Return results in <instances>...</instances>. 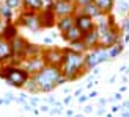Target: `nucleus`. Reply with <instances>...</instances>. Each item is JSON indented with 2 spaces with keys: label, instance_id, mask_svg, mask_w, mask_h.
Returning a JSON list of instances; mask_svg holds the SVG:
<instances>
[{
  "label": "nucleus",
  "instance_id": "1",
  "mask_svg": "<svg viewBox=\"0 0 129 117\" xmlns=\"http://www.w3.org/2000/svg\"><path fill=\"white\" fill-rule=\"evenodd\" d=\"M64 58L61 62V75L66 78L68 81H76L82 78L88 70L85 67V53H79V52L71 50L69 47H64Z\"/></svg>",
  "mask_w": 129,
  "mask_h": 117
},
{
  "label": "nucleus",
  "instance_id": "2",
  "mask_svg": "<svg viewBox=\"0 0 129 117\" xmlns=\"http://www.w3.org/2000/svg\"><path fill=\"white\" fill-rule=\"evenodd\" d=\"M31 80L35 81L36 88H38V94L52 92L55 88L68 83V80L61 75V69L60 67H52V66H46L36 75L31 76Z\"/></svg>",
  "mask_w": 129,
  "mask_h": 117
},
{
  "label": "nucleus",
  "instance_id": "3",
  "mask_svg": "<svg viewBox=\"0 0 129 117\" xmlns=\"http://www.w3.org/2000/svg\"><path fill=\"white\" fill-rule=\"evenodd\" d=\"M0 78L10 86L16 89H24V86L28 83L30 75L22 66H13V64H5L0 67Z\"/></svg>",
  "mask_w": 129,
  "mask_h": 117
},
{
  "label": "nucleus",
  "instance_id": "4",
  "mask_svg": "<svg viewBox=\"0 0 129 117\" xmlns=\"http://www.w3.org/2000/svg\"><path fill=\"white\" fill-rule=\"evenodd\" d=\"M109 60H110V56H109V52L106 48H94V50H90L85 53V67L87 70L90 72V70H93L94 67H98L99 64L102 62H107Z\"/></svg>",
  "mask_w": 129,
  "mask_h": 117
},
{
  "label": "nucleus",
  "instance_id": "5",
  "mask_svg": "<svg viewBox=\"0 0 129 117\" xmlns=\"http://www.w3.org/2000/svg\"><path fill=\"white\" fill-rule=\"evenodd\" d=\"M16 25H17V27H25V28L31 30V31H40L41 30L40 14H38V12H31V11L22 10L21 14L17 16Z\"/></svg>",
  "mask_w": 129,
  "mask_h": 117
},
{
  "label": "nucleus",
  "instance_id": "6",
  "mask_svg": "<svg viewBox=\"0 0 129 117\" xmlns=\"http://www.w3.org/2000/svg\"><path fill=\"white\" fill-rule=\"evenodd\" d=\"M63 58H64V52H63V48L50 47V48H44V50H43V60H44V62H46V66L61 67Z\"/></svg>",
  "mask_w": 129,
  "mask_h": 117
},
{
  "label": "nucleus",
  "instance_id": "7",
  "mask_svg": "<svg viewBox=\"0 0 129 117\" xmlns=\"http://www.w3.org/2000/svg\"><path fill=\"white\" fill-rule=\"evenodd\" d=\"M52 11L55 12L57 19L58 17H66V16H76L79 8L73 2H64V0H54Z\"/></svg>",
  "mask_w": 129,
  "mask_h": 117
},
{
  "label": "nucleus",
  "instance_id": "8",
  "mask_svg": "<svg viewBox=\"0 0 129 117\" xmlns=\"http://www.w3.org/2000/svg\"><path fill=\"white\" fill-rule=\"evenodd\" d=\"M21 66L27 70L30 76H33V75H36L38 72H40V70H43L44 67H46V62H44V60H43V55H40V56H33V58L24 60L21 62Z\"/></svg>",
  "mask_w": 129,
  "mask_h": 117
},
{
  "label": "nucleus",
  "instance_id": "9",
  "mask_svg": "<svg viewBox=\"0 0 129 117\" xmlns=\"http://www.w3.org/2000/svg\"><path fill=\"white\" fill-rule=\"evenodd\" d=\"M74 20H76V27L80 30L82 34H87L88 31H91L93 28H96L94 19L90 17V16L82 14V12H79V11H77V14L74 16Z\"/></svg>",
  "mask_w": 129,
  "mask_h": 117
},
{
  "label": "nucleus",
  "instance_id": "10",
  "mask_svg": "<svg viewBox=\"0 0 129 117\" xmlns=\"http://www.w3.org/2000/svg\"><path fill=\"white\" fill-rule=\"evenodd\" d=\"M82 41L85 42V45H87L88 52H90V50H94V48H98V47H99V41H101V34H99V30H98V27H96V28H93L91 31H88L87 34H83Z\"/></svg>",
  "mask_w": 129,
  "mask_h": 117
},
{
  "label": "nucleus",
  "instance_id": "11",
  "mask_svg": "<svg viewBox=\"0 0 129 117\" xmlns=\"http://www.w3.org/2000/svg\"><path fill=\"white\" fill-rule=\"evenodd\" d=\"M40 22L41 28H52L57 24V16L52 10H44L40 12Z\"/></svg>",
  "mask_w": 129,
  "mask_h": 117
},
{
  "label": "nucleus",
  "instance_id": "12",
  "mask_svg": "<svg viewBox=\"0 0 129 117\" xmlns=\"http://www.w3.org/2000/svg\"><path fill=\"white\" fill-rule=\"evenodd\" d=\"M11 58H13V55H11V44L0 38V67L5 66V64H8L11 61Z\"/></svg>",
  "mask_w": 129,
  "mask_h": 117
},
{
  "label": "nucleus",
  "instance_id": "13",
  "mask_svg": "<svg viewBox=\"0 0 129 117\" xmlns=\"http://www.w3.org/2000/svg\"><path fill=\"white\" fill-rule=\"evenodd\" d=\"M17 25L16 24H13V22H8V24H5V27L2 28V33H0V38L5 39V41H8L11 42L14 38H17Z\"/></svg>",
  "mask_w": 129,
  "mask_h": 117
},
{
  "label": "nucleus",
  "instance_id": "14",
  "mask_svg": "<svg viewBox=\"0 0 129 117\" xmlns=\"http://www.w3.org/2000/svg\"><path fill=\"white\" fill-rule=\"evenodd\" d=\"M76 25V20H74V16H66V17H58L57 19V24H55V27L57 30L60 31V33H66V31L69 28H73Z\"/></svg>",
  "mask_w": 129,
  "mask_h": 117
},
{
  "label": "nucleus",
  "instance_id": "15",
  "mask_svg": "<svg viewBox=\"0 0 129 117\" xmlns=\"http://www.w3.org/2000/svg\"><path fill=\"white\" fill-rule=\"evenodd\" d=\"M93 3L101 10V12L104 16L112 14V11L115 8V0H93Z\"/></svg>",
  "mask_w": 129,
  "mask_h": 117
},
{
  "label": "nucleus",
  "instance_id": "16",
  "mask_svg": "<svg viewBox=\"0 0 129 117\" xmlns=\"http://www.w3.org/2000/svg\"><path fill=\"white\" fill-rule=\"evenodd\" d=\"M61 38H63V39H64V41H66L68 44H71V42L80 41V39L83 38V34L80 33V30H79V28H77L76 25H74V27H73V28H69V30L66 31V33H63V34H61Z\"/></svg>",
  "mask_w": 129,
  "mask_h": 117
},
{
  "label": "nucleus",
  "instance_id": "17",
  "mask_svg": "<svg viewBox=\"0 0 129 117\" xmlns=\"http://www.w3.org/2000/svg\"><path fill=\"white\" fill-rule=\"evenodd\" d=\"M79 12H82V14H85V16H90V17H93V19H98L101 16H104L101 12V10L94 3H90L87 6H83V8H79Z\"/></svg>",
  "mask_w": 129,
  "mask_h": 117
},
{
  "label": "nucleus",
  "instance_id": "18",
  "mask_svg": "<svg viewBox=\"0 0 129 117\" xmlns=\"http://www.w3.org/2000/svg\"><path fill=\"white\" fill-rule=\"evenodd\" d=\"M124 48V42H123V39H121L120 42H117L113 45V47H110L107 52H109V56H110V60H115V58H118L121 55V52H123Z\"/></svg>",
  "mask_w": 129,
  "mask_h": 117
},
{
  "label": "nucleus",
  "instance_id": "19",
  "mask_svg": "<svg viewBox=\"0 0 129 117\" xmlns=\"http://www.w3.org/2000/svg\"><path fill=\"white\" fill-rule=\"evenodd\" d=\"M0 19H5L6 24L11 22V19H13V10H11L5 2L0 3Z\"/></svg>",
  "mask_w": 129,
  "mask_h": 117
},
{
  "label": "nucleus",
  "instance_id": "20",
  "mask_svg": "<svg viewBox=\"0 0 129 117\" xmlns=\"http://www.w3.org/2000/svg\"><path fill=\"white\" fill-rule=\"evenodd\" d=\"M68 47L71 48V50H74V52H79V53H87L88 52V48H87V45H85V42L82 41H76V42H71Z\"/></svg>",
  "mask_w": 129,
  "mask_h": 117
},
{
  "label": "nucleus",
  "instance_id": "21",
  "mask_svg": "<svg viewBox=\"0 0 129 117\" xmlns=\"http://www.w3.org/2000/svg\"><path fill=\"white\" fill-rule=\"evenodd\" d=\"M118 12L120 14H127L129 12V2L127 0H118Z\"/></svg>",
  "mask_w": 129,
  "mask_h": 117
},
{
  "label": "nucleus",
  "instance_id": "22",
  "mask_svg": "<svg viewBox=\"0 0 129 117\" xmlns=\"http://www.w3.org/2000/svg\"><path fill=\"white\" fill-rule=\"evenodd\" d=\"M5 3L10 6L13 11H17L22 8V0H5Z\"/></svg>",
  "mask_w": 129,
  "mask_h": 117
},
{
  "label": "nucleus",
  "instance_id": "23",
  "mask_svg": "<svg viewBox=\"0 0 129 117\" xmlns=\"http://www.w3.org/2000/svg\"><path fill=\"white\" fill-rule=\"evenodd\" d=\"M24 89L27 90L28 94H38V88H36V84H35V81L31 80V78L28 80V83H27V84L24 86Z\"/></svg>",
  "mask_w": 129,
  "mask_h": 117
},
{
  "label": "nucleus",
  "instance_id": "24",
  "mask_svg": "<svg viewBox=\"0 0 129 117\" xmlns=\"http://www.w3.org/2000/svg\"><path fill=\"white\" fill-rule=\"evenodd\" d=\"M121 31L124 34H129V16H126L123 19V24H121Z\"/></svg>",
  "mask_w": 129,
  "mask_h": 117
},
{
  "label": "nucleus",
  "instance_id": "25",
  "mask_svg": "<svg viewBox=\"0 0 129 117\" xmlns=\"http://www.w3.org/2000/svg\"><path fill=\"white\" fill-rule=\"evenodd\" d=\"M74 3L77 8H83V6H87L90 3H93V0H74Z\"/></svg>",
  "mask_w": 129,
  "mask_h": 117
},
{
  "label": "nucleus",
  "instance_id": "26",
  "mask_svg": "<svg viewBox=\"0 0 129 117\" xmlns=\"http://www.w3.org/2000/svg\"><path fill=\"white\" fill-rule=\"evenodd\" d=\"M28 105L33 106V108L40 106V98H38V97H30V98H28Z\"/></svg>",
  "mask_w": 129,
  "mask_h": 117
},
{
  "label": "nucleus",
  "instance_id": "27",
  "mask_svg": "<svg viewBox=\"0 0 129 117\" xmlns=\"http://www.w3.org/2000/svg\"><path fill=\"white\" fill-rule=\"evenodd\" d=\"M63 112V108H55V106H52V108H50V111H49V114H61Z\"/></svg>",
  "mask_w": 129,
  "mask_h": 117
},
{
  "label": "nucleus",
  "instance_id": "28",
  "mask_svg": "<svg viewBox=\"0 0 129 117\" xmlns=\"http://www.w3.org/2000/svg\"><path fill=\"white\" fill-rule=\"evenodd\" d=\"M50 108L52 106H49V105H40V112H49Z\"/></svg>",
  "mask_w": 129,
  "mask_h": 117
},
{
  "label": "nucleus",
  "instance_id": "29",
  "mask_svg": "<svg viewBox=\"0 0 129 117\" xmlns=\"http://www.w3.org/2000/svg\"><path fill=\"white\" fill-rule=\"evenodd\" d=\"M118 111H123V106H121V105H115V106H112V114L118 112Z\"/></svg>",
  "mask_w": 129,
  "mask_h": 117
},
{
  "label": "nucleus",
  "instance_id": "30",
  "mask_svg": "<svg viewBox=\"0 0 129 117\" xmlns=\"http://www.w3.org/2000/svg\"><path fill=\"white\" fill-rule=\"evenodd\" d=\"M121 98H123V95H121V92H115V94H113V97H112V100H117V102H120Z\"/></svg>",
  "mask_w": 129,
  "mask_h": 117
},
{
  "label": "nucleus",
  "instance_id": "31",
  "mask_svg": "<svg viewBox=\"0 0 129 117\" xmlns=\"http://www.w3.org/2000/svg\"><path fill=\"white\" fill-rule=\"evenodd\" d=\"M71 102H73V95H68V97H64V98H63V105H69Z\"/></svg>",
  "mask_w": 129,
  "mask_h": 117
},
{
  "label": "nucleus",
  "instance_id": "32",
  "mask_svg": "<svg viewBox=\"0 0 129 117\" xmlns=\"http://www.w3.org/2000/svg\"><path fill=\"white\" fill-rule=\"evenodd\" d=\"M83 112H85V114H90V112H93V106H91V105H87L85 108H83Z\"/></svg>",
  "mask_w": 129,
  "mask_h": 117
},
{
  "label": "nucleus",
  "instance_id": "33",
  "mask_svg": "<svg viewBox=\"0 0 129 117\" xmlns=\"http://www.w3.org/2000/svg\"><path fill=\"white\" fill-rule=\"evenodd\" d=\"M87 100H88V97H87V95H80L79 98H77V102H79V103H85Z\"/></svg>",
  "mask_w": 129,
  "mask_h": 117
},
{
  "label": "nucleus",
  "instance_id": "34",
  "mask_svg": "<svg viewBox=\"0 0 129 117\" xmlns=\"http://www.w3.org/2000/svg\"><path fill=\"white\" fill-rule=\"evenodd\" d=\"M121 106H123V109H124V111H129V100L123 102V103H121Z\"/></svg>",
  "mask_w": 129,
  "mask_h": 117
},
{
  "label": "nucleus",
  "instance_id": "35",
  "mask_svg": "<svg viewBox=\"0 0 129 117\" xmlns=\"http://www.w3.org/2000/svg\"><path fill=\"white\" fill-rule=\"evenodd\" d=\"M80 95H82V88H80V89H76V90H74V97H77V98H79Z\"/></svg>",
  "mask_w": 129,
  "mask_h": 117
},
{
  "label": "nucleus",
  "instance_id": "36",
  "mask_svg": "<svg viewBox=\"0 0 129 117\" xmlns=\"http://www.w3.org/2000/svg\"><path fill=\"white\" fill-rule=\"evenodd\" d=\"M96 95H98V92H96V90H91V92H90V94H88L87 97H88V98H94Z\"/></svg>",
  "mask_w": 129,
  "mask_h": 117
},
{
  "label": "nucleus",
  "instance_id": "37",
  "mask_svg": "<svg viewBox=\"0 0 129 117\" xmlns=\"http://www.w3.org/2000/svg\"><path fill=\"white\" fill-rule=\"evenodd\" d=\"M104 112H106V109H104V108H101V109H98V111H96V114H98V116H102Z\"/></svg>",
  "mask_w": 129,
  "mask_h": 117
},
{
  "label": "nucleus",
  "instance_id": "38",
  "mask_svg": "<svg viewBox=\"0 0 129 117\" xmlns=\"http://www.w3.org/2000/svg\"><path fill=\"white\" fill-rule=\"evenodd\" d=\"M107 102H109L107 98H101V100H99V105H101V106H104V105H106Z\"/></svg>",
  "mask_w": 129,
  "mask_h": 117
},
{
  "label": "nucleus",
  "instance_id": "39",
  "mask_svg": "<svg viewBox=\"0 0 129 117\" xmlns=\"http://www.w3.org/2000/svg\"><path fill=\"white\" fill-rule=\"evenodd\" d=\"M44 42H46V44H50V42H52V38H44Z\"/></svg>",
  "mask_w": 129,
  "mask_h": 117
},
{
  "label": "nucleus",
  "instance_id": "40",
  "mask_svg": "<svg viewBox=\"0 0 129 117\" xmlns=\"http://www.w3.org/2000/svg\"><path fill=\"white\" fill-rule=\"evenodd\" d=\"M99 72H101V70H99V67H94V69H93V74H94V75H98Z\"/></svg>",
  "mask_w": 129,
  "mask_h": 117
},
{
  "label": "nucleus",
  "instance_id": "41",
  "mask_svg": "<svg viewBox=\"0 0 129 117\" xmlns=\"http://www.w3.org/2000/svg\"><path fill=\"white\" fill-rule=\"evenodd\" d=\"M94 84H96V81H94V83H93V81H90V83L87 84V88L90 89V88H93V86H94Z\"/></svg>",
  "mask_w": 129,
  "mask_h": 117
},
{
  "label": "nucleus",
  "instance_id": "42",
  "mask_svg": "<svg viewBox=\"0 0 129 117\" xmlns=\"http://www.w3.org/2000/svg\"><path fill=\"white\" fill-rule=\"evenodd\" d=\"M121 117H129V111H123L121 112Z\"/></svg>",
  "mask_w": 129,
  "mask_h": 117
},
{
  "label": "nucleus",
  "instance_id": "43",
  "mask_svg": "<svg viewBox=\"0 0 129 117\" xmlns=\"http://www.w3.org/2000/svg\"><path fill=\"white\" fill-rule=\"evenodd\" d=\"M126 89H127L126 86H121V88H120V90H118V92H124V90H126Z\"/></svg>",
  "mask_w": 129,
  "mask_h": 117
},
{
  "label": "nucleus",
  "instance_id": "44",
  "mask_svg": "<svg viewBox=\"0 0 129 117\" xmlns=\"http://www.w3.org/2000/svg\"><path fill=\"white\" fill-rule=\"evenodd\" d=\"M106 117H115V116H113L112 112H109V114H106Z\"/></svg>",
  "mask_w": 129,
  "mask_h": 117
},
{
  "label": "nucleus",
  "instance_id": "45",
  "mask_svg": "<svg viewBox=\"0 0 129 117\" xmlns=\"http://www.w3.org/2000/svg\"><path fill=\"white\" fill-rule=\"evenodd\" d=\"M73 117H83V114H74Z\"/></svg>",
  "mask_w": 129,
  "mask_h": 117
},
{
  "label": "nucleus",
  "instance_id": "46",
  "mask_svg": "<svg viewBox=\"0 0 129 117\" xmlns=\"http://www.w3.org/2000/svg\"><path fill=\"white\" fill-rule=\"evenodd\" d=\"M64 2H73L74 3V0H64Z\"/></svg>",
  "mask_w": 129,
  "mask_h": 117
},
{
  "label": "nucleus",
  "instance_id": "47",
  "mask_svg": "<svg viewBox=\"0 0 129 117\" xmlns=\"http://www.w3.org/2000/svg\"><path fill=\"white\" fill-rule=\"evenodd\" d=\"M0 22H2V19H0Z\"/></svg>",
  "mask_w": 129,
  "mask_h": 117
}]
</instances>
